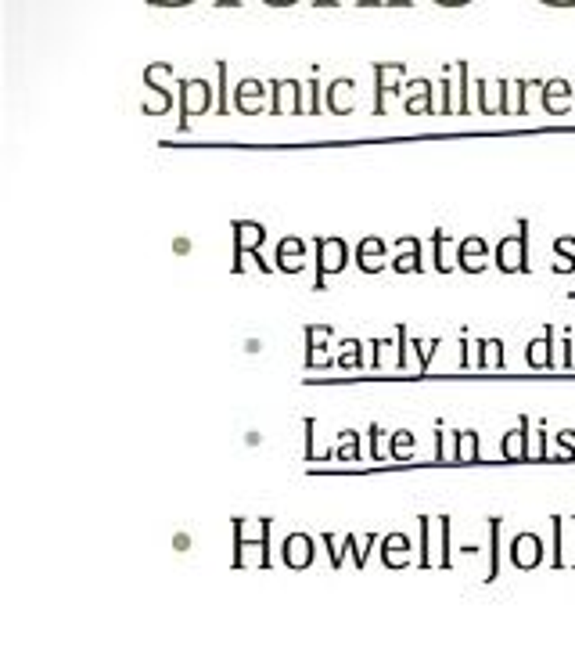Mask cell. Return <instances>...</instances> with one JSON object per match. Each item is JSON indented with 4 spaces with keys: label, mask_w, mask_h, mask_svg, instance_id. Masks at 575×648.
I'll return each mask as SVG.
<instances>
[{
    "label": "cell",
    "mask_w": 575,
    "mask_h": 648,
    "mask_svg": "<svg viewBox=\"0 0 575 648\" xmlns=\"http://www.w3.org/2000/svg\"><path fill=\"white\" fill-rule=\"evenodd\" d=\"M550 342H554V335L547 332L540 342L529 346V364H532V367H547V364H550Z\"/></svg>",
    "instance_id": "cell-1"
},
{
    "label": "cell",
    "mask_w": 575,
    "mask_h": 648,
    "mask_svg": "<svg viewBox=\"0 0 575 648\" xmlns=\"http://www.w3.org/2000/svg\"><path fill=\"white\" fill-rule=\"evenodd\" d=\"M514 558L522 562V566H532V562H540V540H532V536H522V548L514 544Z\"/></svg>",
    "instance_id": "cell-2"
}]
</instances>
